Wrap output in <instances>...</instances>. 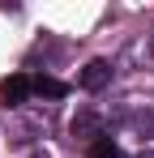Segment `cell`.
Segmentation results:
<instances>
[{
  "mask_svg": "<svg viewBox=\"0 0 154 158\" xmlns=\"http://www.w3.org/2000/svg\"><path fill=\"white\" fill-rule=\"evenodd\" d=\"M30 90L43 94V98H64V94H69V85L56 81V77H30Z\"/></svg>",
  "mask_w": 154,
  "mask_h": 158,
  "instance_id": "obj_3",
  "label": "cell"
},
{
  "mask_svg": "<svg viewBox=\"0 0 154 158\" xmlns=\"http://www.w3.org/2000/svg\"><path fill=\"white\" fill-rule=\"evenodd\" d=\"M90 158H124V154H120V145H116L111 137H99V141L90 145Z\"/></svg>",
  "mask_w": 154,
  "mask_h": 158,
  "instance_id": "obj_4",
  "label": "cell"
},
{
  "mask_svg": "<svg viewBox=\"0 0 154 158\" xmlns=\"http://www.w3.org/2000/svg\"><path fill=\"white\" fill-rule=\"evenodd\" d=\"M34 90H30V77H22V73H13V77H4L0 81V98L9 107H17V103H26Z\"/></svg>",
  "mask_w": 154,
  "mask_h": 158,
  "instance_id": "obj_1",
  "label": "cell"
},
{
  "mask_svg": "<svg viewBox=\"0 0 154 158\" xmlns=\"http://www.w3.org/2000/svg\"><path fill=\"white\" fill-rule=\"evenodd\" d=\"M137 158H154V150H141V154H137Z\"/></svg>",
  "mask_w": 154,
  "mask_h": 158,
  "instance_id": "obj_5",
  "label": "cell"
},
{
  "mask_svg": "<svg viewBox=\"0 0 154 158\" xmlns=\"http://www.w3.org/2000/svg\"><path fill=\"white\" fill-rule=\"evenodd\" d=\"M107 81H111V64H107V60H90V64L81 69V85H86V90H103Z\"/></svg>",
  "mask_w": 154,
  "mask_h": 158,
  "instance_id": "obj_2",
  "label": "cell"
}]
</instances>
